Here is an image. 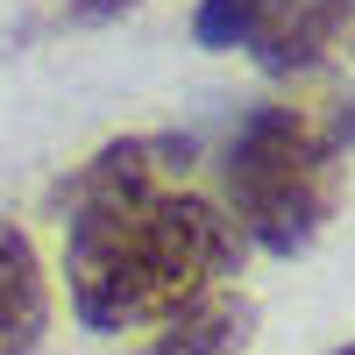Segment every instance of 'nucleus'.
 I'll use <instances>...</instances> for the list:
<instances>
[{
  "label": "nucleus",
  "instance_id": "obj_1",
  "mask_svg": "<svg viewBox=\"0 0 355 355\" xmlns=\"http://www.w3.org/2000/svg\"><path fill=\"white\" fill-rule=\"evenodd\" d=\"M185 157V135H135L64 178V284L93 334L164 327L242 256L214 199L171 185Z\"/></svg>",
  "mask_w": 355,
  "mask_h": 355
},
{
  "label": "nucleus",
  "instance_id": "obj_2",
  "mask_svg": "<svg viewBox=\"0 0 355 355\" xmlns=\"http://www.w3.org/2000/svg\"><path fill=\"white\" fill-rule=\"evenodd\" d=\"M227 199L234 220L256 249L299 256L320 242V227L341 206V157L306 114L291 107H256L227 142Z\"/></svg>",
  "mask_w": 355,
  "mask_h": 355
},
{
  "label": "nucleus",
  "instance_id": "obj_3",
  "mask_svg": "<svg viewBox=\"0 0 355 355\" xmlns=\"http://www.w3.org/2000/svg\"><path fill=\"white\" fill-rule=\"evenodd\" d=\"M348 0H206L192 15V36L206 50H256L270 71L313 64L341 28Z\"/></svg>",
  "mask_w": 355,
  "mask_h": 355
},
{
  "label": "nucleus",
  "instance_id": "obj_4",
  "mask_svg": "<svg viewBox=\"0 0 355 355\" xmlns=\"http://www.w3.org/2000/svg\"><path fill=\"white\" fill-rule=\"evenodd\" d=\"M50 327V284L43 263L28 249V234L0 227V355H36Z\"/></svg>",
  "mask_w": 355,
  "mask_h": 355
},
{
  "label": "nucleus",
  "instance_id": "obj_5",
  "mask_svg": "<svg viewBox=\"0 0 355 355\" xmlns=\"http://www.w3.org/2000/svg\"><path fill=\"white\" fill-rule=\"evenodd\" d=\"M256 327V306L249 299H192L185 313L164 320V334L142 348V355H242Z\"/></svg>",
  "mask_w": 355,
  "mask_h": 355
},
{
  "label": "nucleus",
  "instance_id": "obj_6",
  "mask_svg": "<svg viewBox=\"0 0 355 355\" xmlns=\"http://www.w3.org/2000/svg\"><path fill=\"white\" fill-rule=\"evenodd\" d=\"M114 8H135V0H78V15H114Z\"/></svg>",
  "mask_w": 355,
  "mask_h": 355
},
{
  "label": "nucleus",
  "instance_id": "obj_7",
  "mask_svg": "<svg viewBox=\"0 0 355 355\" xmlns=\"http://www.w3.org/2000/svg\"><path fill=\"white\" fill-rule=\"evenodd\" d=\"M334 355H355V341H348V348H334Z\"/></svg>",
  "mask_w": 355,
  "mask_h": 355
}]
</instances>
